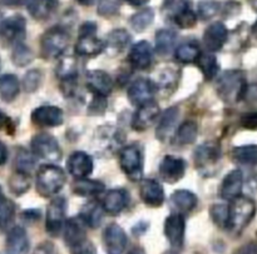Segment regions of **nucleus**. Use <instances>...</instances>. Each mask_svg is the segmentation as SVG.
<instances>
[{"instance_id":"23","label":"nucleus","mask_w":257,"mask_h":254,"mask_svg":"<svg viewBox=\"0 0 257 254\" xmlns=\"http://www.w3.org/2000/svg\"><path fill=\"white\" fill-rule=\"evenodd\" d=\"M87 227L82 217H73L67 220L64 225V240L70 248L84 242L87 237Z\"/></svg>"},{"instance_id":"5","label":"nucleus","mask_w":257,"mask_h":254,"mask_svg":"<svg viewBox=\"0 0 257 254\" xmlns=\"http://www.w3.org/2000/svg\"><path fill=\"white\" fill-rule=\"evenodd\" d=\"M97 25L92 22L84 23L79 29V38L75 44V53L80 57H94L104 50V43L95 37Z\"/></svg>"},{"instance_id":"8","label":"nucleus","mask_w":257,"mask_h":254,"mask_svg":"<svg viewBox=\"0 0 257 254\" xmlns=\"http://www.w3.org/2000/svg\"><path fill=\"white\" fill-rule=\"evenodd\" d=\"M65 213H67V200L63 197L54 198L48 205L45 228L52 237L59 235L64 228Z\"/></svg>"},{"instance_id":"61","label":"nucleus","mask_w":257,"mask_h":254,"mask_svg":"<svg viewBox=\"0 0 257 254\" xmlns=\"http://www.w3.org/2000/svg\"><path fill=\"white\" fill-rule=\"evenodd\" d=\"M167 254H175V253H167Z\"/></svg>"},{"instance_id":"36","label":"nucleus","mask_w":257,"mask_h":254,"mask_svg":"<svg viewBox=\"0 0 257 254\" xmlns=\"http://www.w3.org/2000/svg\"><path fill=\"white\" fill-rule=\"evenodd\" d=\"M55 73H57V77L59 78V79L65 80V82H70V80H73L74 78H77L78 67L74 58H63L59 62V64H58L57 72Z\"/></svg>"},{"instance_id":"52","label":"nucleus","mask_w":257,"mask_h":254,"mask_svg":"<svg viewBox=\"0 0 257 254\" xmlns=\"http://www.w3.org/2000/svg\"><path fill=\"white\" fill-rule=\"evenodd\" d=\"M30 0H3L5 5H9V7H23V5L29 4Z\"/></svg>"},{"instance_id":"33","label":"nucleus","mask_w":257,"mask_h":254,"mask_svg":"<svg viewBox=\"0 0 257 254\" xmlns=\"http://www.w3.org/2000/svg\"><path fill=\"white\" fill-rule=\"evenodd\" d=\"M196 64H197V67L202 72L203 77L207 80H212L213 78H216L218 69H220V65H218L216 57L210 54V53H203V54L198 55Z\"/></svg>"},{"instance_id":"3","label":"nucleus","mask_w":257,"mask_h":254,"mask_svg":"<svg viewBox=\"0 0 257 254\" xmlns=\"http://www.w3.org/2000/svg\"><path fill=\"white\" fill-rule=\"evenodd\" d=\"M69 44V34L64 28L53 27L40 39V53L44 59H55L64 53Z\"/></svg>"},{"instance_id":"41","label":"nucleus","mask_w":257,"mask_h":254,"mask_svg":"<svg viewBox=\"0 0 257 254\" xmlns=\"http://www.w3.org/2000/svg\"><path fill=\"white\" fill-rule=\"evenodd\" d=\"M33 58H34V54H33L32 49L29 47L24 45L23 43L15 44V48L12 54V60L15 65L25 67V65H28L32 62Z\"/></svg>"},{"instance_id":"38","label":"nucleus","mask_w":257,"mask_h":254,"mask_svg":"<svg viewBox=\"0 0 257 254\" xmlns=\"http://www.w3.org/2000/svg\"><path fill=\"white\" fill-rule=\"evenodd\" d=\"M198 134V127L195 122L192 120H187V122L182 123L177 130V142L180 144L187 145L192 144L196 140Z\"/></svg>"},{"instance_id":"25","label":"nucleus","mask_w":257,"mask_h":254,"mask_svg":"<svg viewBox=\"0 0 257 254\" xmlns=\"http://www.w3.org/2000/svg\"><path fill=\"white\" fill-rule=\"evenodd\" d=\"M130 202V194L123 188H115L108 192L102 203V208L108 214L117 215L127 207Z\"/></svg>"},{"instance_id":"54","label":"nucleus","mask_w":257,"mask_h":254,"mask_svg":"<svg viewBox=\"0 0 257 254\" xmlns=\"http://www.w3.org/2000/svg\"><path fill=\"white\" fill-rule=\"evenodd\" d=\"M39 215H40V213L38 212V210H27V212H24L23 217H24L25 219L37 220V219H39Z\"/></svg>"},{"instance_id":"17","label":"nucleus","mask_w":257,"mask_h":254,"mask_svg":"<svg viewBox=\"0 0 257 254\" xmlns=\"http://www.w3.org/2000/svg\"><path fill=\"white\" fill-rule=\"evenodd\" d=\"M228 32L227 28L223 23L216 22L212 23L203 34V44L207 48L208 52H218L223 48L225 43L227 42Z\"/></svg>"},{"instance_id":"7","label":"nucleus","mask_w":257,"mask_h":254,"mask_svg":"<svg viewBox=\"0 0 257 254\" xmlns=\"http://www.w3.org/2000/svg\"><path fill=\"white\" fill-rule=\"evenodd\" d=\"M32 150L35 157L49 162H57L62 158L59 143L53 135L47 133L34 135L32 139Z\"/></svg>"},{"instance_id":"22","label":"nucleus","mask_w":257,"mask_h":254,"mask_svg":"<svg viewBox=\"0 0 257 254\" xmlns=\"http://www.w3.org/2000/svg\"><path fill=\"white\" fill-rule=\"evenodd\" d=\"M242 187H243L242 172L238 169L232 170V172L228 173V174L225 177V179L222 180V184H221V188H220L221 198L225 200H228V202L236 199V198L241 195Z\"/></svg>"},{"instance_id":"37","label":"nucleus","mask_w":257,"mask_h":254,"mask_svg":"<svg viewBox=\"0 0 257 254\" xmlns=\"http://www.w3.org/2000/svg\"><path fill=\"white\" fill-rule=\"evenodd\" d=\"M80 217L84 220L85 224L90 228H95L100 224L103 217V208L98 203H89L80 213Z\"/></svg>"},{"instance_id":"47","label":"nucleus","mask_w":257,"mask_h":254,"mask_svg":"<svg viewBox=\"0 0 257 254\" xmlns=\"http://www.w3.org/2000/svg\"><path fill=\"white\" fill-rule=\"evenodd\" d=\"M220 10V4L213 0H206V2L200 3L197 10V15L202 20H208L215 17Z\"/></svg>"},{"instance_id":"11","label":"nucleus","mask_w":257,"mask_h":254,"mask_svg":"<svg viewBox=\"0 0 257 254\" xmlns=\"http://www.w3.org/2000/svg\"><path fill=\"white\" fill-rule=\"evenodd\" d=\"M186 220L181 213H173L165 222V234L171 247L181 249L185 243Z\"/></svg>"},{"instance_id":"24","label":"nucleus","mask_w":257,"mask_h":254,"mask_svg":"<svg viewBox=\"0 0 257 254\" xmlns=\"http://www.w3.org/2000/svg\"><path fill=\"white\" fill-rule=\"evenodd\" d=\"M7 254H28L29 239L24 228L14 227L9 230L5 243Z\"/></svg>"},{"instance_id":"30","label":"nucleus","mask_w":257,"mask_h":254,"mask_svg":"<svg viewBox=\"0 0 257 254\" xmlns=\"http://www.w3.org/2000/svg\"><path fill=\"white\" fill-rule=\"evenodd\" d=\"M20 92L19 80L15 75L5 74L0 77V99L4 102H13Z\"/></svg>"},{"instance_id":"39","label":"nucleus","mask_w":257,"mask_h":254,"mask_svg":"<svg viewBox=\"0 0 257 254\" xmlns=\"http://www.w3.org/2000/svg\"><path fill=\"white\" fill-rule=\"evenodd\" d=\"M30 183H32V180H30V175L28 173L18 172L17 170L10 177L9 188L12 190V193H14L15 195H22L29 190Z\"/></svg>"},{"instance_id":"48","label":"nucleus","mask_w":257,"mask_h":254,"mask_svg":"<svg viewBox=\"0 0 257 254\" xmlns=\"http://www.w3.org/2000/svg\"><path fill=\"white\" fill-rule=\"evenodd\" d=\"M120 0H99L97 12L102 17H112L119 10Z\"/></svg>"},{"instance_id":"28","label":"nucleus","mask_w":257,"mask_h":254,"mask_svg":"<svg viewBox=\"0 0 257 254\" xmlns=\"http://www.w3.org/2000/svg\"><path fill=\"white\" fill-rule=\"evenodd\" d=\"M178 115H180V110L176 107L168 108V109L163 113V115L160 119V123H158L157 130H156V135H157L158 139L165 142V140L170 137L171 132L173 130L176 122H177Z\"/></svg>"},{"instance_id":"2","label":"nucleus","mask_w":257,"mask_h":254,"mask_svg":"<svg viewBox=\"0 0 257 254\" xmlns=\"http://www.w3.org/2000/svg\"><path fill=\"white\" fill-rule=\"evenodd\" d=\"M65 173L62 168L54 164H45L37 173V190L43 197L57 195L64 187Z\"/></svg>"},{"instance_id":"55","label":"nucleus","mask_w":257,"mask_h":254,"mask_svg":"<svg viewBox=\"0 0 257 254\" xmlns=\"http://www.w3.org/2000/svg\"><path fill=\"white\" fill-rule=\"evenodd\" d=\"M127 254H146V253H145V250H143V248L133 247Z\"/></svg>"},{"instance_id":"18","label":"nucleus","mask_w":257,"mask_h":254,"mask_svg":"<svg viewBox=\"0 0 257 254\" xmlns=\"http://www.w3.org/2000/svg\"><path fill=\"white\" fill-rule=\"evenodd\" d=\"M140 195L148 207H161L165 202V190L155 179H143L140 185Z\"/></svg>"},{"instance_id":"1","label":"nucleus","mask_w":257,"mask_h":254,"mask_svg":"<svg viewBox=\"0 0 257 254\" xmlns=\"http://www.w3.org/2000/svg\"><path fill=\"white\" fill-rule=\"evenodd\" d=\"M255 213L256 204L250 198L240 195L231 200V204L228 205L227 230L233 233L242 232L255 217Z\"/></svg>"},{"instance_id":"26","label":"nucleus","mask_w":257,"mask_h":254,"mask_svg":"<svg viewBox=\"0 0 257 254\" xmlns=\"http://www.w3.org/2000/svg\"><path fill=\"white\" fill-rule=\"evenodd\" d=\"M59 2L58 0H30L28 10L30 15L37 20H47L57 10Z\"/></svg>"},{"instance_id":"27","label":"nucleus","mask_w":257,"mask_h":254,"mask_svg":"<svg viewBox=\"0 0 257 254\" xmlns=\"http://www.w3.org/2000/svg\"><path fill=\"white\" fill-rule=\"evenodd\" d=\"M197 197L193 194L192 192L186 189L176 190L172 195H171V204L173 208L177 209L178 213H187L191 212L197 205Z\"/></svg>"},{"instance_id":"40","label":"nucleus","mask_w":257,"mask_h":254,"mask_svg":"<svg viewBox=\"0 0 257 254\" xmlns=\"http://www.w3.org/2000/svg\"><path fill=\"white\" fill-rule=\"evenodd\" d=\"M155 20V12L152 9H143L141 12L136 13L132 15L130 23L131 27L136 30V32H143L147 29Z\"/></svg>"},{"instance_id":"15","label":"nucleus","mask_w":257,"mask_h":254,"mask_svg":"<svg viewBox=\"0 0 257 254\" xmlns=\"http://www.w3.org/2000/svg\"><path fill=\"white\" fill-rule=\"evenodd\" d=\"M64 120L60 108L53 105H43L32 113V122L38 127H58Z\"/></svg>"},{"instance_id":"45","label":"nucleus","mask_w":257,"mask_h":254,"mask_svg":"<svg viewBox=\"0 0 257 254\" xmlns=\"http://www.w3.org/2000/svg\"><path fill=\"white\" fill-rule=\"evenodd\" d=\"M211 217L213 222L222 229H227L228 207L223 204H215L211 208Z\"/></svg>"},{"instance_id":"49","label":"nucleus","mask_w":257,"mask_h":254,"mask_svg":"<svg viewBox=\"0 0 257 254\" xmlns=\"http://www.w3.org/2000/svg\"><path fill=\"white\" fill-rule=\"evenodd\" d=\"M72 254H97V249L92 242L85 239L84 242L72 248Z\"/></svg>"},{"instance_id":"56","label":"nucleus","mask_w":257,"mask_h":254,"mask_svg":"<svg viewBox=\"0 0 257 254\" xmlns=\"http://www.w3.org/2000/svg\"><path fill=\"white\" fill-rule=\"evenodd\" d=\"M125 2H128V3H130V4L136 5V7H138V5L146 4V3H147L148 0H125Z\"/></svg>"},{"instance_id":"58","label":"nucleus","mask_w":257,"mask_h":254,"mask_svg":"<svg viewBox=\"0 0 257 254\" xmlns=\"http://www.w3.org/2000/svg\"><path fill=\"white\" fill-rule=\"evenodd\" d=\"M80 5H84V7H90L95 3V0H77Z\"/></svg>"},{"instance_id":"29","label":"nucleus","mask_w":257,"mask_h":254,"mask_svg":"<svg viewBox=\"0 0 257 254\" xmlns=\"http://www.w3.org/2000/svg\"><path fill=\"white\" fill-rule=\"evenodd\" d=\"M131 43V35L127 30L124 29H114L107 35V40H105L104 49H108L112 52L113 54L123 52L128 44Z\"/></svg>"},{"instance_id":"50","label":"nucleus","mask_w":257,"mask_h":254,"mask_svg":"<svg viewBox=\"0 0 257 254\" xmlns=\"http://www.w3.org/2000/svg\"><path fill=\"white\" fill-rule=\"evenodd\" d=\"M241 125L245 129L256 130L257 129V112H251L247 114H243L241 117Z\"/></svg>"},{"instance_id":"4","label":"nucleus","mask_w":257,"mask_h":254,"mask_svg":"<svg viewBox=\"0 0 257 254\" xmlns=\"http://www.w3.org/2000/svg\"><path fill=\"white\" fill-rule=\"evenodd\" d=\"M246 89L245 74L240 70L226 72L218 82V94L227 102H236L245 97Z\"/></svg>"},{"instance_id":"35","label":"nucleus","mask_w":257,"mask_h":254,"mask_svg":"<svg viewBox=\"0 0 257 254\" xmlns=\"http://www.w3.org/2000/svg\"><path fill=\"white\" fill-rule=\"evenodd\" d=\"M200 47L196 42H185L176 48V58L182 63H193L200 55Z\"/></svg>"},{"instance_id":"14","label":"nucleus","mask_w":257,"mask_h":254,"mask_svg":"<svg viewBox=\"0 0 257 254\" xmlns=\"http://www.w3.org/2000/svg\"><path fill=\"white\" fill-rule=\"evenodd\" d=\"M25 28H27V22L24 18L22 15H13L3 20L0 24V34L8 42L19 44L25 38Z\"/></svg>"},{"instance_id":"59","label":"nucleus","mask_w":257,"mask_h":254,"mask_svg":"<svg viewBox=\"0 0 257 254\" xmlns=\"http://www.w3.org/2000/svg\"><path fill=\"white\" fill-rule=\"evenodd\" d=\"M251 30H252V34H253V37L257 38V20H256V22H255V24L252 25V29H251Z\"/></svg>"},{"instance_id":"13","label":"nucleus","mask_w":257,"mask_h":254,"mask_svg":"<svg viewBox=\"0 0 257 254\" xmlns=\"http://www.w3.org/2000/svg\"><path fill=\"white\" fill-rule=\"evenodd\" d=\"M221 149L220 145L215 142H208L200 145L195 150V164L197 169L208 170L216 165V163L220 160Z\"/></svg>"},{"instance_id":"21","label":"nucleus","mask_w":257,"mask_h":254,"mask_svg":"<svg viewBox=\"0 0 257 254\" xmlns=\"http://www.w3.org/2000/svg\"><path fill=\"white\" fill-rule=\"evenodd\" d=\"M68 172L77 179L87 178L93 172V160L87 153L74 152L67 162Z\"/></svg>"},{"instance_id":"12","label":"nucleus","mask_w":257,"mask_h":254,"mask_svg":"<svg viewBox=\"0 0 257 254\" xmlns=\"http://www.w3.org/2000/svg\"><path fill=\"white\" fill-rule=\"evenodd\" d=\"M125 232L115 223L108 225L103 232V244L107 254H123L127 248Z\"/></svg>"},{"instance_id":"31","label":"nucleus","mask_w":257,"mask_h":254,"mask_svg":"<svg viewBox=\"0 0 257 254\" xmlns=\"http://www.w3.org/2000/svg\"><path fill=\"white\" fill-rule=\"evenodd\" d=\"M104 190V184L98 180L88 179V178H82L77 179L73 184V192L82 197H94V195L100 194Z\"/></svg>"},{"instance_id":"42","label":"nucleus","mask_w":257,"mask_h":254,"mask_svg":"<svg viewBox=\"0 0 257 254\" xmlns=\"http://www.w3.org/2000/svg\"><path fill=\"white\" fill-rule=\"evenodd\" d=\"M15 215V204L12 200L3 198L0 200V229H5L13 222Z\"/></svg>"},{"instance_id":"6","label":"nucleus","mask_w":257,"mask_h":254,"mask_svg":"<svg viewBox=\"0 0 257 254\" xmlns=\"http://www.w3.org/2000/svg\"><path fill=\"white\" fill-rule=\"evenodd\" d=\"M119 164L132 182H138L143 175V157L137 145H127L119 152Z\"/></svg>"},{"instance_id":"20","label":"nucleus","mask_w":257,"mask_h":254,"mask_svg":"<svg viewBox=\"0 0 257 254\" xmlns=\"http://www.w3.org/2000/svg\"><path fill=\"white\" fill-rule=\"evenodd\" d=\"M128 60L135 69L145 70L148 67H151L153 60V50L150 43L142 40V42L133 45L131 48Z\"/></svg>"},{"instance_id":"34","label":"nucleus","mask_w":257,"mask_h":254,"mask_svg":"<svg viewBox=\"0 0 257 254\" xmlns=\"http://www.w3.org/2000/svg\"><path fill=\"white\" fill-rule=\"evenodd\" d=\"M233 159L237 163L243 165H257V145H242V147H236L232 152Z\"/></svg>"},{"instance_id":"10","label":"nucleus","mask_w":257,"mask_h":254,"mask_svg":"<svg viewBox=\"0 0 257 254\" xmlns=\"http://www.w3.org/2000/svg\"><path fill=\"white\" fill-rule=\"evenodd\" d=\"M160 177L168 184L180 182L186 173V162L175 155H166L160 164Z\"/></svg>"},{"instance_id":"57","label":"nucleus","mask_w":257,"mask_h":254,"mask_svg":"<svg viewBox=\"0 0 257 254\" xmlns=\"http://www.w3.org/2000/svg\"><path fill=\"white\" fill-rule=\"evenodd\" d=\"M8 122V117L3 112H0V128L4 127Z\"/></svg>"},{"instance_id":"9","label":"nucleus","mask_w":257,"mask_h":254,"mask_svg":"<svg viewBox=\"0 0 257 254\" xmlns=\"http://www.w3.org/2000/svg\"><path fill=\"white\" fill-rule=\"evenodd\" d=\"M156 94V85L152 80L146 78H138L128 87L127 95L133 105L141 107L143 104L152 102Z\"/></svg>"},{"instance_id":"19","label":"nucleus","mask_w":257,"mask_h":254,"mask_svg":"<svg viewBox=\"0 0 257 254\" xmlns=\"http://www.w3.org/2000/svg\"><path fill=\"white\" fill-rule=\"evenodd\" d=\"M87 87L95 97L105 98L113 89V80L103 70H90L87 73Z\"/></svg>"},{"instance_id":"51","label":"nucleus","mask_w":257,"mask_h":254,"mask_svg":"<svg viewBox=\"0 0 257 254\" xmlns=\"http://www.w3.org/2000/svg\"><path fill=\"white\" fill-rule=\"evenodd\" d=\"M235 254H257V244L253 242L247 243V244L238 248Z\"/></svg>"},{"instance_id":"16","label":"nucleus","mask_w":257,"mask_h":254,"mask_svg":"<svg viewBox=\"0 0 257 254\" xmlns=\"http://www.w3.org/2000/svg\"><path fill=\"white\" fill-rule=\"evenodd\" d=\"M158 114H160V105L155 100L141 105L133 115L132 128L137 132H143L155 123V120L158 118Z\"/></svg>"},{"instance_id":"60","label":"nucleus","mask_w":257,"mask_h":254,"mask_svg":"<svg viewBox=\"0 0 257 254\" xmlns=\"http://www.w3.org/2000/svg\"><path fill=\"white\" fill-rule=\"evenodd\" d=\"M3 198H4V195H3V192H2V188H0V200L3 199Z\"/></svg>"},{"instance_id":"46","label":"nucleus","mask_w":257,"mask_h":254,"mask_svg":"<svg viewBox=\"0 0 257 254\" xmlns=\"http://www.w3.org/2000/svg\"><path fill=\"white\" fill-rule=\"evenodd\" d=\"M15 167H17L18 172L28 173L29 174V172L34 167V160H33L32 155L27 150L20 149L17 153V157H15Z\"/></svg>"},{"instance_id":"53","label":"nucleus","mask_w":257,"mask_h":254,"mask_svg":"<svg viewBox=\"0 0 257 254\" xmlns=\"http://www.w3.org/2000/svg\"><path fill=\"white\" fill-rule=\"evenodd\" d=\"M8 159V150H7V147H5L4 144H3L2 142H0V165L5 164V162H7Z\"/></svg>"},{"instance_id":"43","label":"nucleus","mask_w":257,"mask_h":254,"mask_svg":"<svg viewBox=\"0 0 257 254\" xmlns=\"http://www.w3.org/2000/svg\"><path fill=\"white\" fill-rule=\"evenodd\" d=\"M175 18V23L182 29H190V28L195 27L196 22H197V15L190 9V7H186L185 9L180 10L177 14L173 15Z\"/></svg>"},{"instance_id":"32","label":"nucleus","mask_w":257,"mask_h":254,"mask_svg":"<svg viewBox=\"0 0 257 254\" xmlns=\"http://www.w3.org/2000/svg\"><path fill=\"white\" fill-rule=\"evenodd\" d=\"M177 40V34L171 29H161L156 33V49L161 55L170 54Z\"/></svg>"},{"instance_id":"44","label":"nucleus","mask_w":257,"mask_h":254,"mask_svg":"<svg viewBox=\"0 0 257 254\" xmlns=\"http://www.w3.org/2000/svg\"><path fill=\"white\" fill-rule=\"evenodd\" d=\"M42 72L38 69H32L24 75L23 78V88L25 92L33 93L39 88L40 83H42Z\"/></svg>"}]
</instances>
